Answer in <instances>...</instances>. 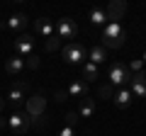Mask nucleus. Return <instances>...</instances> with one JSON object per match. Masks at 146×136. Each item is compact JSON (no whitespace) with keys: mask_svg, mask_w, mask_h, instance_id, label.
<instances>
[{"mask_svg":"<svg viewBox=\"0 0 146 136\" xmlns=\"http://www.w3.org/2000/svg\"><path fill=\"white\" fill-rule=\"evenodd\" d=\"M7 22V29H12V32H22L27 24H29V20H27V15H22V12H17V15H12L10 20H5Z\"/></svg>","mask_w":146,"mask_h":136,"instance_id":"13","label":"nucleus"},{"mask_svg":"<svg viewBox=\"0 0 146 136\" xmlns=\"http://www.w3.org/2000/svg\"><path fill=\"white\" fill-rule=\"evenodd\" d=\"M100 39H102L105 49H119L124 44V39H127V32H124V27L119 22H110V24H105Z\"/></svg>","mask_w":146,"mask_h":136,"instance_id":"1","label":"nucleus"},{"mask_svg":"<svg viewBox=\"0 0 146 136\" xmlns=\"http://www.w3.org/2000/svg\"><path fill=\"white\" fill-rule=\"evenodd\" d=\"M129 90L134 97H146V83H131Z\"/></svg>","mask_w":146,"mask_h":136,"instance_id":"20","label":"nucleus"},{"mask_svg":"<svg viewBox=\"0 0 146 136\" xmlns=\"http://www.w3.org/2000/svg\"><path fill=\"white\" fill-rule=\"evenodd\" d=\"M5 71H7L10 75H20L22 71H25V58H20V56L7 58V61H5Z\"/></svg>","mask_w":146,"mask_h":136,"instance_id":"14","label":"nucleus"},{"mask_svg":"<svg viewBox=\"0 0 146 136\" xmlns=\"http://www.w3.org/2000/svg\"><path fill=\"white\" fill-rule=\"evenodd\" d=\"M127 68H129V73H141V71H144V61H141V58H134Z\"/></svg>","mask_w":146,"mask_h":136,"instance_id":"21","label":"nucleus"},{"mask_svg":"<svg viewBox=\"0 0 146 136\" xmlns=\"http://www.w3.org/2000/svg\"><path fill=\"white\" fill-rule=\"evenodd\" d=\"M44 110H46V100H44V95L42 92H36V95H32L29 100H27V114L29 117H42L44 114Z\"/></svg>","mask_w":146,"mask_h":136,"instance_id":"6","label":"nucleus"},{"mask_svg":"<svg viewBox=\"0 0 146 136\" xmlns=\"http://www.w3.org/2000/svg\"><path fill=\"white\" fill-rule=\"evenodd\" d=\"M27 92H29V83H25V80H15V83H12V88H10V95H7V97H10L12 105H17V102H22V100H25Z\"/></svg>","mask_w":146,"mask_h":136,"instance_id":"7","label":"nucleus"},{"mask_svg":"<svg viewBox=\"0 0 146 136\" xmlns=\"http://www.w3.org/2000/svg\"><path fill=\"white\" fill-rule=\"evenodd\" d=\"M5 126H7V119H5V117H0V129H5Z\"/></svg>","mask_w":146,"mask_h":136,"instance_id":"27","label":"nucleus"},{"mask_svg":"<svg viewBox=\"0 0 146 136\" xmlns=\"http://www.w3.org/2000/svg\"><path fill=\"white\" fill-rule=\"evenodd\" d=\"M78 34V24L71 20V17H61L56 24V37L58 39H73Z\"/></svg>","mask_w":146,"mask_h":136,"instance_id":"5","label":"nucleus"},{"mask_svg":"<svg viewBox=\"0 0 146 136\" xmlns=\"http://www.w3.org/2000/svg\"><path fill=\"white\" fill-rule=\"evenodd\" d=\"M7 126H10L15 134H27L29 131V126H32V117L27 114V112H12L10 117H7Z\"/></svg>","mask_w":146,"mask_h":136,"instance_id":"3","label":"nucleus"},{"mask_svg":"<svg viewBox=\"0 0 146 136\" xmlns=\"http://www.w3.org/2000/svg\"><path fill=\"white\" fill-rule=\"evenodd\" d=\"M76 121H78V112H68L66 114V126H76Z\"/></svg>","mask_w":146,"mask_h":136,"instance_id":"24","label":"nucleus"},{"mask_svg":"<svg viewBox=\"0 0 146 136\" xmlns=\"http://www.w3.org/2000/svg\"><path fill=\"white\" fill-rule=\"evenodd\" d=\"M34 32L39 37H54L56 24H54V20H49V17H39V20L34 22Z\"/></svg>","mask_w":146,"mask_h":136,"instance_id":"9","label":"nucleus"},{"mask_svg":"<svg viewBox=\"0 0 146 136\" xmlns=\"http://www.w3.org/2000/svg\"><path fill=\"white\" fill-rule=\"evenodd\" d=\"M131 83V73L124 63H112L110 66V85L112 88H129Z\"/></svg>","mask_w":146,"mask_h":136,"instance_id":"2","label":"nucleus"},{"mask_svg":"<svg viewBox=\"0 0 146 136\" xmlns=\"http://www.w3.org/2000/svg\"><path fill=\"white\" fill-rule=\"evenodd\" d=\"M85 95H88V83H85L83 78L73 80V83L68 85V97H85Z\"/></svg>","mask_w":146,"mask_h":136,"instance_id":"12","label":"nucleus"},{"mask_svg":"<svg viewBox=\"0 0 146 136\" xmlns=\"http://www.w3.org/2000/svg\"><path fill=\"white\" fill-rule=\"evenodd\" d=\"M3 107H5V100H3V97H0V112H3Z\"/></svg>","mask_w":146,"mask_h":136,"instance_id":"28","label":"nucleus"},{"mask_svg":"<svg viewBox=\"0 0 146 136\" xmlns=\"http://www.w3.org/2000/svg\"><path fill=\"white\" fill-rule=\"evenodd\" d=\"M131 97H134V95H131L129 88H119V90H117V95L112 97V102H115L117 110H127V107L131 105Z\"/></svg>","mask_w":146,"mask_h":136,"instance_id":"11","label":"nucleus"},{"mask_svg":"<svg viewBox=\"0 0 146 136\" xmlns=\"http://www.w3.org/2000/svg\"><path fill=\"white\" fill-rule=\"evenodd\" d=\"M141 61H144V63H146V51H144V56H141Z\"/></svg>","mask_w":146,"mask_h":136,"instance_id":"29","label":"nucleus"},{"mask_svg":"<svg viewBox=\"0 0 146 136\" xmlns=\"http://www.w3.org/2000/svg\"><path fill=\"white\" fill-rule=\"evenodd\" d=\"M95 112V102L90 95H85V97H80V110H78V117H93Z\"/></svg>","mask_w":146,"mask_h":136,"instance_id":"16","label":"nucleus"},{"mask_svg":"<svg viewBox=\"0 0 146 136\" xmlns=\"http://www.w3.org/2000/svg\"><path fill=\"white\" fill-rule=\"evenodd\" d=\"M90 22L93 24H105L107 22V10H100V7L90 10Z\"/></svg>","mask_w":146,"mask_h":136,"instance_id":"18","label":"nucleus"},{"mask_svg":"<svg viewBox=\"0 0 146 136\" xmlns=\"http://www.w3.org/2000/svg\"><path fill=\"white\" fill-rule=\"evenodd\" d=\"M32 49H34V37L32 34H22L20 39H15L17 56H32Z\"/></svg>","mask_w":146,"mask_h":136,"instance_id":"8","label":"nucleus"},{"mask_svg":"<svg viewBox=\"0 0 146 136\" xmlns=\"http://www.w3.org/2000/svg\"><path fill=\"white\" fill-rule=\"evenodd\" d=\"M80 75H83V80H85V83H90V80H95V78H98V75H100V71H98V66H95V63H85V66H83V73H80Z\"/></svg>","mask_w":146,"mask_h":136,"instance_id":"17","label":"nucleus"},{"mask_svg":"<svg viewBox=\"0 0 146 136\" xmlns=\"http://www.w3.org/2000/svg\"><path fill=\"white\" fill-rule=\"evenodd\" d=\"M85 56H88V51H85V46L80 42H71L63 46V61L66 63H80Z\"/></svg>","mask_w":146,"mask_h":136,"instance_id":"4","label":"nucleus"},{"mask_svg":"<svg viewBox=\"0 0 146 136\" xmlns=\"http://www.w3.org/2000/svg\"><path fill=\"white\" fill-rule=\"evenodd\" d=\"M58 136H76L73 134V126H63V129L58 131Z\"/></svg>","mask_w":146,"mask_h":136,"instance_id":"26","label":"nucleus"},{"mask_svg":"<svg viewBox=\"0 0 146 136\" xmlns=\"http://www.w3.org/2000/svg\"><path fill=\"white\" fill-rule=\"evenodd\" d=\"M127 12V3L124 0H112L107 5V20L110 22H117V20H122V15Z\"/></svg>","mask_w":146,"mask_h":136,"instance_id":"10","label":"nucleus"},{"mask_svg":"<svg viewBox=\"0 0 146 136\" xmlns=\"http://www.w3.org/2000/svg\"><path fill=\"white\" fill-rule=\"evenodd\" d=\"M88 58H90V63H102V61H107V49L100 44V46H93L90 49V53H88Z\"/></svg>","mask_w":146,"mask_h":136,"instance_id":"15","label":"nucleus"},{"mask_svg":"<svg viewBox=\"0 0 146 136\" xmlns=\"http://www.w3.org/2000/svg\"><path fill=\"white\" fill-rule=\"evenodd\" d=\"M39 63H42V61H39L36 56H27V58H25V68H29V71L39 68Z\"/></svg>","mask_w":146,"mask_h":136,"instance_id":"23","label":"nucleus"},{"mask_svg":"<svg viewBox=\"0 0 146 136\" xmlns=\"http://www.w3.org/2000/svg\"><path fill=\"white\" fill-rule=\"evenodd\" d=\"M68 100V90H58L56 92V102H66Z\"/></svg>","mask_w":146,"mask_h":136,"instance_id":"25","label":"nucleus"},{"mask_svg":"<svg viewBox=\"0 0 146 136\" xmlns=\"http://www.w3.org/2000/svg\"><path fill=\"white\" fill-rule=\"evenodd\" d=\"M56 49H61V39L58 37H49L46 39V51H56Z\"/></svg>","mask_w":146,"mask_h":136,"instance_id":"22","label":"nucleus"},{"mask_svg":"<svg viewBox=\"0 0 146 136\" xmlns=\"http://www.w3.org/2000/svg\"><path fill=\"white\" fill-rule=\"evenodd\" d=\"M98 95H100V97H102V100H112V97H115V95H117V88H112V85H102V88H100L98 90Z\"/></svg>","mask_w":146,"mask_h":136,"instance_id":"19","label":"nucleus"}]
</instances>
